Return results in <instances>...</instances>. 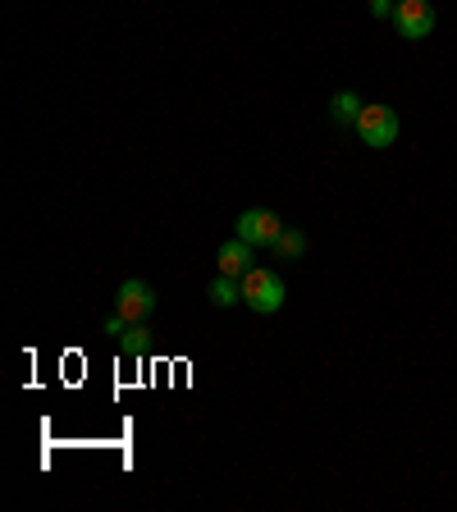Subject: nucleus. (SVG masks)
<instances>
[{
  "instance_id": "obj_4",
  "label": "nucleus",
  "mask_w": 457,
  "mask_h": 512,
  "mask_svg": "<svg viewBox=\"0 0 457 512\" xmlns=\"http://www.w3.org/2000/svg\"><path fill=\"white\" fill-rule=\"evenodd\" d=\"M357 133L366 147H394L398 142V115L389 106H366L357 115Z\"/></svg>"
},
{
  "instance_id": "obj_6",
  "label": "nucleus",
  "mask_w": 457,
  "mask_h": 512,
  "mask_svg": "<svg viewBox=\"0 0 457 512\" xmlns=\"http://www.w3.org/2000/svg\"><path fill=\"white\" fill-rule=\"evenodd\" d=\"M252 252H256L252 243H243V238H234V243H224L220 252H215V270H220V275H234V279H243L247 270H252Z\"/></svg>"
},
{
  "instance_id": "obj_8",
  "label": "nucleus",
  "mask_w": 457,
  "mask_h": 512,
  "mask_svg": "<svg viewBox=\"0 0 457 512\" xmlns=\"http://www.w3.org/2000/svg\"><path fill=\"white\" fill-rule=\"evenodd\" d=\"M147 348H151L147 325H128V330L119 334V352H124L128 362H142V357H147Z\"/></svg>"
},
{
  "instance_id": "obj_3",
  "label": "nucleus",
  "mask_w": 457,
  "mask_h": 512,
  "mask_svg": "<svg viewBox=\"0 0 457 512\" xmlns=\"http://www.w3.org/2000/svg\"><path fill=\"white\" fill-rule=\"evenodd\" d=\"M115 311L128 325H147V316L156 311V293H151L147 279H124L115 293Z\"/></svg>"
},
{
  "instance_id": "obj_5",
  "label": "nucleus",
  "mask_w": 457,
  "mask_h": 512,
  "mask_svg": "<svg viewBox=\"0 0 457 512\" xmlns=\"http://www.w3.org/2000/svg\"><path fill=\"white\" fill-rule=\"evenodd\" d=\"M394 28L403 32L407 42H421L435 32V10H430V0H398L394 5Z\"/></svg>"
},
{
  "instance_id": "obj_7",
  "label": "nucleus",
  "mask_w": 457,
  "mask_h": 512,
  "mask_svg": "<svg viewBox=\"0 0 457 512\" xmlns=\"http://www.w3.org/2000/svg\"><path fill=\"white\" fill-rule=\"evenodd\" d=\"M206 293H211L215 307H234V302H243V279H234V275H215Z\"/></svg>"
},
{
  "instance_id": "obj_1",
  "label": "nucleus",
  "mask_w": 457,
  "mask_h": 512,
  "mask_svg": "<svg viewBox=\"0 0 457 512\" xmlns=\"http://www.w3.org/2000/svg\"><path fill=\"white\" fill-rule=\"evenodd\" d=\"M243 302L252 311H261V316H270V311L284 307V279L275 275V270H261L252 266L243 275Z\"/></svg>"
},
{
  "instance_id": "obj_2",
  "label": "nucleus",
  "mask_w": 457,
  "mask_h": 512,
  "mask_svg": "<svg viewBox=\"0 0 457 512\" xmlns=\"http://www.w3.org/2000/svg\"><path fill=\"white\" fill-rule=\"evenodd\" d=\"M234 229H238V238L252 247H275V238L284 234V220H279L275 211H266V206H252V211H243L234 220Z\"/></svg>"
},
{
  "instance_id": "obj_10",
  "label": "nucleus",
  "mask_w": 457,
  "mask_h": 512,
  "mask_svg": "<svg viewBox=\"0 0 457 512\" xmlns=\"http://www.w3.org/2000/svg\"><path fill=\"white\" fill-rule=\"evenodd\" d=\"M362 101H357V92H339L334 96V119H339V124H357V115H362Z\"/></svg>"
},
{
  "instance_id": "obj_11",
  "label": "nucleus",
  "mask_w": 457,
  "mask_h": 512,
  "mask_svg": "<svg viewBox=\"0 0 457 512\" xmlns=\"http://www.w3.org/2000/svg\"><path fill=\"white\" fill-rule=\"evenodd\" d=\"M371 14H375V19H389V14H394V5H389V0H371Z\"/></svg>"
},
{
  "instance_id": "obj_9",
  "label": "nucleus",
  "mask_w": 457,
  "mask_h": 512,
  "mask_svg": "<svg viewBox=\"0 0 457 512\" xmlns=\"http://www.w3.org/2000/svg\"><path fill=\"white\" fill-rule=\"evenodd\" d=\"M302 252H307V238H302L298 229H288V224H284V234L275 238V256H284V261H298Z\"/></svg>"
}]
</instances>
